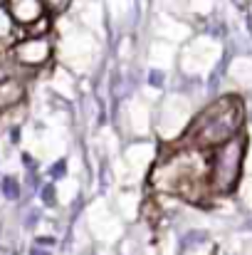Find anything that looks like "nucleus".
<instances>
[{"label":"nucleus","mask_w":252,"mask_h":255,"mask_svg":"<svg viewBox=\"0 0 252 255\" xmlns=\"http://www.w3.org/2000/svg\"><path fill=\"white\" fill-rule=\"evenodd\" d=\"M240 144L228 141L223 149H218L215 154V171H213V183L220 191H228L235 178H238V166H240Z\"/></svg>","instance_id":"f257e3e1"},{"label":"nucleus","mask_w":252,"mask_h":255,"mask_svg":"<svg viewBox=\"0 0 252 255\" xmlns=\"http://www.w3.org/2000/svg\"><path fill=\"white\" fill-rule=\"evenodd\" d=\"M213 114L215 119L205 124L203 129V141L208 144H215V141H223V139H230L235 134V127H238V104H233V109H215L213 107Z\"/></svg>","instance_id":"f03ea898"},{"label":"nucleus","mask_w":252,"mask_h":255,"mask_svg":"<svg viewBox=\"0 0 252 255\" xmlns=\"http://www.w3.org/2000/svg\"><path fill=\"white\" fill-rule=\"evenodd\" d=\"M5 2H7L10 15L22 25L42 20V0H5Z\"/></svg>","instance_id":"7ed1b4c3"},{"label":"nucleus","mask_w":252,"mask_h":255,"mask_svg":"<svg viewBox=\"0 0 252 255\" xmlns=\"http://www.w3.org/2000/svg\"><path fill=\"white\" fill-rule=\"evenodd\" d=\"M12 15H10V10L0 2V47L2 45H7L10 40H12V32H15V25H12Z\"/></svg>","instance_id":"20e7f679"},{"label":"nucleus","mask_w":252,"mask_h":255,"mask_svg":"<svg viewBox=\"0 0 252 255\" xmlns=\"http://www.w3.org/2000/svg\"><path fill=\"white\" fill-rule=\"evenodd\" d=\"M22 50H30V55H22V57H20V60H25V62H40V60L47 57V45H45L42 40H30V42L22 45Z\"/></svg>","instance_id":"39448f33"}]
</instances>
